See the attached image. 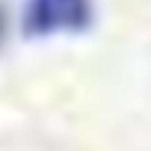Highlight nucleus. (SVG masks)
I'll list each match as a JSON object with an SVG mask.
<instances>
[{
	"label": "nucleus",
	"instance_id": "nucleus-1",
	"mask_svg": "<svg viewBox=\"0 0 151 151\" xmlns=\"http://www.w3.org/2000/svg\"><path fill=\"white\" fill-rule=\"evenodd\" d=\"M92 18L89 0H30L24 12V30L30 36L83 30Z\"/></svg>",
	"mask_w": 151,
	"mask_h": 151
},
{
	"label": "nucleus",
	"instance_id": "nucleus-2",
	"mask_svg": "<svg viewBox=\"0 0 151 151\" xmlns=\"http://www.w3.org/2000/svg\"><path fill=\"white\" fill-rule=\"evenodd\" d=\"M0 39H3V12H0Z\"/></svg>",
	"mask_w": 151,
	"mask_h": 151
}]
</instances>
